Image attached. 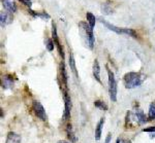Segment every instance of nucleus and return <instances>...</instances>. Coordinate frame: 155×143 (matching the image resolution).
Instances as JSON below:
<instances>
[{
	"label": "nucleus",
	"mask_w": 155,
	"mask_h": 143,
	"mask_svg": "<svg viewBox=\"0 0 155 143\" xmlns=\"http://www.w3.org/2000/svg\"><path fill=\"white\" fill-rule=\"evenodd\" d=\"M93 76L98 82H101V67H99V63L97 60H95L93 63Z\"/></svg>",
	"instance_id": "11"
},
{
	"label": "nucleus",
	"mask_w": 155,
	"mask_h": 143,
	"mask_svg": "<svg viewBox=\"0 0 155 143\" xmlns=\"http://www.w3.org/2000/svg\"><path fill=\"white\" fill-rule=\"evenodd\" d=\"M20 1H21L22 3L24 4V5H26V6H28V7H31V5H32L31 0H20Z\"/></svg>",
	"instance_id": "24"
},
{
	"label": "nucleus",
	"mask_w": 155,
	"mask_h": 143,
	"mask_svg": "<svg viewBox=\"0 0 155 143\" xmlns=\"http://www.w3.org/2000/svg\"><path fill=\"white\" fill-rule=\"evenodd\" d=\"M151 138H155V132L154 133H151V136H150Z\"/></svg>",
	"instance_id": "27"
},
{
	"label": "nucleus",
	"mask_w": 155,
	"mask_h": 143,
	"mask_svg": "<svg viewBox=\"0 0 155 143\" xmlns=\"http://www.w3.org/2000/svg\"><path fill=\"white\" fill-rule=\"evenodd\" d=\"M58 143H69V142H67V141H64V140H61V141H59Z\"/></svg>",
	"instance_id": "28"
},
{
	"label": "nucleus",
	"mask_w": 155,
	"mask_h": 143,
	"mask_svg": "<svg viewBox=\"0 0 155 143\" xmlns=\"http://www.w3.org/2000/svg\"><path fill=\"white\" fill-rule=\"evenodd\" d=\"M6 143H21V136L14 132H11L7 137Z\"/></svg>",
	"instance_id": "12"
},
{
	"label": "nucleus",
	"mask_w": 155,
	"mask_h": 143,
	"mask_svg": "<svg viewBox=\"0 0 155 143\" xmlns=\"http://www.w3.org/2000/svg\"><path fill=\"white\" fill-rule=\"evenodd\" d=\"M101 12L104 14H111L112 12H113V8H112L111 4L107 3V2L102 4L101 5Z\"/></svg>",
	"instance_id": "16"
},
{
	"label": "nucleus",
	"mask_w": 155,
	"mask_h": 143,
	"mask_svg": "<svg viewBox=\"0 0 155 143\" xmlns=\"http://www.w3.org/2000/svg\"><path fill=\"white\" fill-rule=\"evenodd\" d=\"M2 5L9 14H15L17 11V5L14 0H1Z\"/></svg>",
	"instance_id": "6"
},
{
	"label": "nucleus",
	"mask_w": 155,
	"mask_h": 143,
	"mask_svg": "<svg viewBox=\"0 0 155 143\" xmlns=\"http://www.w3.org/2000/svg\"><path fill=\"white\" fill-rule=\"evenodd\" d=\"M11 22H12V17L9 16L7 12L1 11V14H0V25H1L2 28L5 27L6 25L9 24Z\"/></svg>",
	"instance_id": "8"
},
{
	"label": "nucleus",
	"mask_w": 155,
	"mask_h": 143,
	"mask_svg": "<svg viewBox=\"0 0 155 143\" xmlns=\"http://www.w3.org/2000/svg\"><path fill=\"white\" fill-rule=\"evenodd\" d=\"M153 25H154V27H155V17H153Z\"/></svg>",
	"instance_id": "29"
},
{
	"label": "nucleus",
	"mask_w": 155,
	"mask_h": 143,
	"mask_svg": "<svg viewBox=\"0 0 155 143\" xmlns=\"http://www.w3.org/2000/svg\"><path fill=\"white\" fill-rule=\"evenodd\" d=\"M69 66H71V71L74 72V74L78 77V72H77V67H76V61L74 59V56L71 54L69 55Z\"/></svg>",
	"instance_id": "17"
},
{
	"label": "nucleus",
	"mask_w": 155,
	"mask_h": 143,
	"mask_svg": "<svg viewBox=\"0 0 155 143\" xmlns=\"http://www.w3.org/2000/svg\"><path fill=\"white\" fill-rule=\"evenodd\" d=\"M86 17H87V23H88L90 25V27L93 29L94 26H95V22H96L95 16H94V14H92L91 12H87Z\"/></svg>",
	"instance_id": "15"
},
{
	"label": "nucleus",
	"mask_w": 155,
	"mask_h": 143,
	"mask_svg": "<svg viewBox=\"0 0 155 143\" xmlns=\"http://www.w3.org/2000/svg\"><path fill=\"white\" fill-rule=\"evenodd\" d=\"M111 138H112V135L109 134L106 138V141H104V143H110V141H111Z\"/></svg>",
	"instance_id": "26"
},
{
	"label": "nucleus",
	"mask_w": 155,
	"mask_h": 143,
	"mask_svg": "<svg viewBox=\"0 0 155 143\" xmlns=\"http://www.w3.org/2000/svg\"><path fill=\"white\" fill-rule=\"evenodd\" d=\"M145 80V75L139 72H128L124 75V84L126 89H136Z\"/></svg>",
	"instance_id": "1"
},
{
	"label": "nucleus",
	"mask_w": 155,
	"mask_h": 143,
	"mask_svg": "<svg viewBox=\"0 0 155 143\" xmlns=\"http://www.w3.org/2000/svg\"><path fill=\"white\" fill-rule=\"evenodd\" d=\"M66 134H67V137H68V139L71 140V142H76L77 141V137L74 136V131H72L71 125H67Z\"/></svg>",
	"instance_id": "14"
},
{
	"label": "nucleus",
	"mask_w": 155,
	"mask_h": 143,
	"mask_svg": "<svg viewBox=\"0 0 155 143\" xmlns=\"http://www.w3.org/2000/svg\"><path fill=\"white\" fill-rule=\"evenodd\" d=\"M71 99L69 95L65 92L64 93V112H63V119L67 120L71 119Z\"/></svg>",
	"instance_id": "5"
},
{
	"label": "nucleus",
	"mask_w": 155,
	"mask_h": 143,
	"mask_svg": "<svg viewBox=\"0 0 155 143\" xmlns=\"http://www.w3.org/2000/svg\"><path fill=\"white\" fill-rule=\"evenodd\" d=\"M101 22L102 24L106 25V27H107V29L114 31L115 33H117V34H124V28H119V27L114 26V25H112V24H110V23H107V22H106L104 20H101Z\"/></svg>",
	"instance_id": "10"
},
{
	"label": "nucleus",
	"mask_w": 155,
	"mask_h": 143,
	"mask_svg": "<svg viewBox=\"0 0 155 143\" xmlns=\"http://www.w3.org/2000/svg\"><path fill=\"white\" fill-rule=\"evenodd\" d=\"M60 71H61V76H62V79H63L64 86H67V75H66L65 66H64L63 62H62L61 65H60Z\"/></svg>",
	"instance_id": "18"
},
{
	"label": "nucleus",
	"mask_w": 155,
	"mask_h": 143,
	"mask_svg": "<svg viewBox=\"0 0 155 143\" xmlns=\"http://www.w3.org/2000/svg\"><path fill=\"white\" fill-rule=\"evenodd\" d=\"M143 132H147V133H154L155 132V126L154 127H149L146 128V129L143 130Z\"/></svg>",
	"instance_id": "25"
},
{
	"label": "nucleus",
	"mask_w": 155,
	"mask_h": 143,
	"mask_svg": "<svg viewBox=\"0 0 155 143\" xmlns=\"http://www.w3.org/2000/svg\"><path fill=\"white\" fill-rule=\"evenodd\" d=\"M30 12H31L34 17H41V19H49V17H50V16L47 14L46 11H44V12H34L33 11H30Z\"/></svg>",
	"instance_id": "22"
},
{
	"label": "nucleus",
	"mask_w": 155,
	"mask_h": 143,
	"mask_svg": "<svg viewBox=\"0 0 155 143\" xmlns=\"http://www.w3.org/2000/svg\"><path fill=\"white\" fill-rule=\"evenodd\" d=\"M107 75H109V94L110 99L113 102L117 101V82L115 79V75L113 71L107 69Z\"/></svg>",
	"instance_id": "2"
},
{
	"label": "nucleus",
	"mask_w": 155,
	"mask_h": 143,
	"mask_svg": "<svg viewBox=\"0 0 155 143\" xmlns=\"http://www.w3.org/2000/svg\"><path fill=\"white\" fill-rule=\"evenodd\" d=\"M104 122H106L104 117H101V120H99V122H97V125H96V128H95V140H96V141H99V140H101L102 127H104Z\"/></svg>",
	"instance_id": "7"
},
{
	"label": "nucleus",
	"mask_w": 155,
	"mask_h": 143,
	"mask_svg": "<svg viewBox=\"0 0 155 143\" xmlns=\"http://www.w3.org/2000/svg\"><path fill=\"white\" fill-rule=\"evenodd\" d=\"M148 117H149V119H151V120L155 119V104H151V105H150Z\"/></svg>",
	"instance_id": "20"
},
{
	"label": "nucleus",
	"mask_w": 155,
	"mask_h": 143,
	"mask_svg": "<svg viewBox=\"0 0 155 143\" xmlns=\"http://www.w3.org/2000/svg\"><path fill=\"white\" fill-rule=\"evenodd\" d=\"M12 84H14V80H12V76L5 75V76L2 77V87H3L4 89H8V87H12Z\"/></svg>",
	"instance_id": "13"
},
{
	"label": "nucleus",
	"mask_w": 155,
	"mask_h": 143,
	"mask_svg": "<svg viewBox=\"0 0 155 143\" xmlns=\"http://www.w3.org/2000/svg\"><path fill=\"white\" fill-rule=\"evenodd\" d=\"M32 109H33L34 113L39 119L41 120H47V113H46V110H45L44 106L41 105V103L39 101H33L32 103Z\"/></svg>",
	"instance_id": "4"
},
{
	"label": "nucleus",
	"mask_w": 155,
	"mask_h": 143,
	"mask_svg": "<svg viewBox=\"0 0 155 143\" xmlns=\"http://www.w3.org/2000/svg\"><path fill=\"white\" fill-rule=\"evenodd\" d=\"M136 120L139 125H143L145 122H148V119H147V117L143 112V110H141V109L136 110Z\"/></svg>",
	"instance_id": "9"
},
{
	"label": "nucleus",
	"mask_w": 155,
	"mask_h": 143,
	"mask_svg": "<svg viewBox=\"0 0 155 143\" xmlns=\"http://www.w3.org/2000/svg\"><path fill=\"white\" fill-rule=\"evenodd\" d=\"M80 27L84 30L85 32V36H86L87 39V43L90 49H93L94 46V34H93V29L90 27V25L88 23H84V22H81L80 23Z\"/></svg>",
	"instance_id": "3"
},
{
	"label": "nucleus",
	"mask_w": 155,
	"mask_h": 143,
	"mask_svg": "<svg viewBox=\"0 0 155 143\" xmlns=\"http://www.w3.org/2000/svg\"><path fill=\"white\" fill-rule=\"evenodd\" d=\"M116 143H131V141L128 139H124V138H122V137H119V138H117Z\"/></svg>",
	"instance_id": "23"
},
{
	"label": "nucleus",
	"mask_w": 155,
	"mask_h": 143,
	"mask_svg": "<svg viewBox=\"0 0 155 143\" xmlns=\"http://www.w3.org/2000/svg\"><path fill=\"white\" fill-rule=\"evenodd\" d=\"M54 40H52L51 38H47L46 39V47L48 49L49 52H52L54 49Z\"/></svg>",
	"instance_id": "21"
},
{
	"label": "nucleus",
	"mask_w": 155,
	"mask_h": 143,
	"mask_svg": "<svg viewBox=\"0 0 155 143\" xmlns=\"http://www.w3.org/2000/svg\"><path fill=\"white\" fill-rule=\"evenodd\" d=\"M94 105H95V107H97V108L101 109V110H107V105L104 103V102L101 101V100H96L95 102H94Z\"/></svg>",
	"instance_id": "19"
}]
</instances>
